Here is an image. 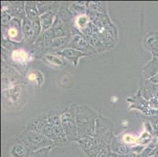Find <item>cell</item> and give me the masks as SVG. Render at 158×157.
<instances>
[{"mask_svg":"<svg viewBox=\"0 0 158 157\" xmlns=\"http://www.w3.org/2000/svg\"><path fill=\"white\" fill-rule=\"evenodd\" d=\"M98 114L87 105L76 107V121L79 139L93 138L95 134Z\"/></svg>","mask_w":158,"mask_h":157,"instance_id":"obj_1","label":"cell"},{"mask_svg":"<svg viewBox=\"0 0 158 157\" xmlns=\"http://www.w3.org/2000/svg\"><path fill=\"white\" fill-rule=\"evenodd\" d=\"M77 142L88 157H111L110 145L98 138H82Z\"/></svg>","mask_w":158,"mask_h":157,"instance_id":"obj_2","label":"cell"},{"mask_svg":"<svg viewBox=\"0 0 158 157\" xmlns=\"http://www.w3.org/2000/svg\"><path fill=\"white\" fill-rule=\"evenodd\" d=\"M19 139L21 143L26 147L30 152H35L47 148H52L55 145L54 142L47 137L27 129L21 132L19 135Z\"/></svg>","mask_w":158,"mask_h":157,"instance_id":"obj_3","label":"cell"},{"mask_svg":"<svg viewBox=\"0 0 158 157\" xmlns=\"http://www.w3.org/2000/svg\"><path fill=\"white\" fill-rule=\"evenodd\" d=\"M61 122L67 139L69 142H77L79 138L76 121V107L66 108L61 113Z\"/></svg>","mask_w":158,"mask_h":157,"instance_id":"obj_4","label":"cell"},{"mask_svg":"<svg viewBox=\"0 0 158 157\" xmlns=\"http://www.w3.org/2000/svg\"><path fill=\"white\" fill-rule=\"evenodd\" d=\"M113 123L109 119L98 116L96 123L94 138H97L107 144H111L113 141Z\"/></svg>","mask_w":158,"mask_h":157,"instance_id":"obj_5","label":"cell"},{"mask_svg":"<svg viewBox=\"0 0 158 157\" xmlns=\"http://www.w3.org/2000/svg\"><path fill=\"white\" fill-rule=\"evenodd\" d=\"M57 54L72 61L74 65H77L78 64L79 60L81 57L87 56V54L83 53V52L79 51V50L73 48H67L63 50H60V51L57 52Z\"/></svg>","mask_w":158,"mask_h":157,"instance_id":"obj_6","label":"cell"},{"mask_svg":"<svg viewBox=\"0 0 158 157\" xmlns=\"http://www.w3.org/2000/svg\"><path fill=\"white\" fill-rule=\"evenodd\" d=\"M158 73V58L154 57L144 68L145 77L150 80Z\"/></svg>","mask_w":158,"mask_h":157,"instance_id":"obj_7","label":"cell"},{"mask_svg":"<svg viewBox=\"0 0 158 157\" xmlns=\"http://www.w3.org/2000/svg\"><path fill=\"white\" fill-rule=\"evenodd\" d=\"M30 151L22 143L15 144L10 149V155L12 157H27Z\"/></svg>","mask_w":158,"mask_h":157,"instance_id":"obj_8","label":"cell"},{"mask_svg":"<svg viewBox=\"0 0 158 157\" xmlns=\"http://www.w3.org/2000/svg\"><path fill=\"white\" fill-rule=\"evenodd\" d=\"M54 14L52 12H47L40 17V24L42 27L43 31H46L51 28L54 23Z\"/></svg>","mask_w":158,"mask_h":157,"instance_id":"obj_9","label":"cell"},{"mask_svg":"<svg viewBox=\"0 0 158 157\" xmlns=\"http://www.w3.org/2000/svg\"><path fill=\"white\" fill-rule=\"evenodd\" d=\"M22 31L25 38L28 39H35V32H34V29H33L32 23L28 17L23 21Z\"/></svg>","mask_w":158,"mask_h":157,"instance_id":"obj_10","label":"cell"},{"mask_svg":"<svg viewBox=\"0 0 158 157\" xmlns=\"http://www.w3.org/2000/svg\"><path fill=\"white\" fill-rule=\"evenodd\" d=\"M70 47L75 50L77 49V50L80 51V50H87V47H88V44L80 35H76V36L73 37V40L70 43Z\"/></svg>","mask_w":158,"mask_h":157,"instance_id":"obj_11","label":"cell"},{"mask_svg":"<svg viewBox=\"0 0 158 157\" xmlns=\"http://www.w3.org/2000/svg\"><path fill=\"white\" fill-rule=\"evenodd\" d=\"M26 14L28 16V18L30 21L39 18V13L37 10V8L35 4H33L32 2H28L26 4Z\"/></svg>","mask_w":158,"mask_h":157,"instance_id":"obj_12","label":"cell"},{"mask_svg":"<svg viewBox=\"0 0 158 157\" xmlns=\"http://www.w3.org/2000/svg\"><path fill=\"white\" fill-rule=\"evenodd\" d=\"M12 57L14 60H18V61H24L28 58V54L23 50H16L13 52Z\"/></svg>","mask_w":158,"mask_h":157,"instance_id":"obj_13","label":"cell"},{"mask_svg":"<svg viewBox=\"0 0 158 157\" xmlns=\"http://www.w3.org/2000/svg\"><path fill=\"white\" fill-rule=\"evenodd\" d=\"M51 150V148H47L35 152H31L27 157H48Z\"/></svg>","mask_w":158,"mask_h":157,"instance_id":"obj_14","label":"cell"},{"mask_svg":"<svg viewBox=\"0 0 158 157\" xmlns=\"http://www.w3.org/2000/svg\"><path fill=\"white\" fill-rule=\"evenodd\" d=\"M67 40H68L67 38H64V37H58V38L51 39V47H52V48H58V47H62L64 44L67 43Z\"/></svg>","mask_w":158,"mask_h":157,"instance_id":"obj_15","label":"cell"},{"mask_svg":"<svg viewBox=\"0 0 158 157\" xmlns=\"http://www.w3.org/2000/svg\"><path fill=\"white\" fill-rule=\"evenodd\" d=\"M46 58H47V61H49L52 65L62 66L64 64L61 59L58 58L57 56L53 55V54H47V55H46Z\"/></svg>","mask_w":158,"mask_h":157,"instance_id":"obj_16","label":"cell"},{"mask_svg":"<svg viewBox=\"0 0 158 157\" xmlns=\"http://www.w3.org/2000/svg\"><path fill=\"white\" fill-rule=\"evenodd\" d=\"M20 28H15V27H10V29L8 30V35H9L10 38L12 39H16V38H18L19 36Z\"/></svg>","mask_w":158,"mask_h":157,"instance_id":"obj_17","label":"cell"},{"mask_svg":"<svg viewBox=\"0 0 158 157\" xmlns=\"http://www.w3.org/2000/svg\"><path fill=\"white\" fill-rule=\"evenodd\" d=\"M1 23L2 26H7L11 23V16L8 13L2 12V18H1Z\"/></svg>","mask_w":158,"mask_h":157,"instance_id":"obj_18","label":"cell"},{"mask_svg":"<svg viewBox=\"0 0 158 157\" xmlns=\"http://www.w3.org/2000/svg\"><path fill=\"white\" fill-rule=\"evenodd\" d=\"M123 141L124 143L127 144H127H130V143H131V144L135 143V142H137V139H136L135 138H134L133 136H131V135L127 134V135H125V136L123 137Z\"/></svg>","mask_w":158,"mask_h":157,"instance_id":"obj_19","label":"cell"},{"mask_svg":"<svg viewBox=\"0 0 158 157\" xmlns=\"http://www.w3.org/2000/svg\"><path fill=\"white\" fill-rule=\"evenodd\" d=\"M148 157H156V156L154 155H149V156H148Z\"/></svg>","mask_w":158,"mask_h":157,"instance_id":"obj_20","label":"cell"},{"mask_svg":"<svg viewBox=\"0 0 158 157\" xmlns=\"http://www.w3.org/2000/svg\"><path fill=\"white\" fill-rule=\"evenodd\" d=\"M111 157H114V156H111Z\"/></svg>","mask_w":158,"mask_h":157,"instance_id":"obj_21","label":"cell"}]
</instances>
